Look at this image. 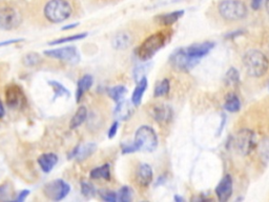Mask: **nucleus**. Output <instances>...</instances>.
<instances>
[{
    "label": "nucleus",
    "instance_id": "1",
    "mask_svg": "<svg viewBox=\"0 0 269 202\" xmlns=\"http://www.w3.org/2000/svg\"><path fill=\"white\" fill-rule=\"evenodd\" d=\"M172 35V31L162 30L148 36L137 49V56L141 60H148L155 56V54L168 43Z\"/></svg>",
    "mask_w": 269,
    "mask_h": 202
},
{
    "label": "nucleus",
    "instance_id": "2",
    "mask_svg": "<svg viewBox=\"0 0 269 202\" xmlns=\"http://www.w3.org/2000/svg\"><path fill=\"white\" fill-rule=\"evenodd\" d=\"M243 65L249 76L261 78L268 72L269 59L262 51L251 49L244 54Z\"/></svg>",
    "mask_w": 269,
    "mask_h": 202
},
{
    "label": "nucleus",
    "instance_id": "3",
    "mask_svg": "<svg viewBox=\"0 0 269 202\" xmlns=\"http://www.w3.org/2000/svg\"><path fill=\"white\" fill-rule=\"evenodd\" d=\"M46 20L52 23L66 21L73 14V5L68 0H49L43 7Z\"/></svg>",
    "mask_w": 269,
    "mask_h": 202
},
{
    "label": "nucleus",
    "instance_id": "4",
    "mask_svg": "<svg viewBox=\"0 0 269 202\" xmlns=\"http://www.w3.org/2000/svg\"><path fill=\"white\" fill-rule=\"evenodd\" d=\"M218 12L227 21H240L246 18L248 9L242 0H221L218 4Z\"/></svg>",
    "mask_w": 269,
    "mask_h": 202
},
{
    "label": "nucleus",
    "instance_id": "5",
    "mask_svg": "<svg viewBox=\"0 0 269 202\" xmlns=\"http://www.w3.org/2000/svg\"><path fill=\"white\" fill-rule=\"evenodd\" d=\"M233 145L236 153L242 156H248L257 146L255 132L247 128L239 130L233 139Z\"/></svg>",
    "mask_w": 269,
    "mask_h": 202
},
{
    "label": "nucleus",
    "instance_id": "6",
    "mask_svg": "<svg viewBox=\"0 0 269 202\" xmlns=\"http://www.w3.org/2000/svg\"><path fill=\"white\" fill-rule=\"evenodd\" d=\"M134 144L137 151L154 152L158 146V136L155 130L149 126L140 127L134 135Z\"/></svg>",
    "mask_w": 269,
    "mask_h": 202
},
{
    "label": "nucleus",
    "instance_id": "7",
    "mask_svg": "<svg viewBox=\"0 0 269 202\" xmlns=\"http://www.w3.org/2000/svg\"><path fill=\"white\" fill-rule=\"evenodd\" d=\"M200 62L188 55L185 48L177 49L169 56V65L179 72H189Z\"/></svg>",
    "mask_w": 269,
    "mask_h": 202
},
{
    "label": "nucleus",
    "instance_id": "8",
    "mask_svg": "<svg viewBox=\"0 0 269 202\" xmlns=\"http://www.w3.org/2000/svg\"><path fill=\"white\" fill-rule=\"evenodd\" d=\"M22 21L21 14L13 6L0 7V29L4 31L15 30Z\"/></svg>",
    "mask_w": 269,
    "mask_h": 202
},
{
    "label": "nucleus",
    "instance_id": "9",
    "mask_svg": "<svg viewBox=\"0 0 269 202\" xmlns=\"http://www.w3.org/2000/svg\"><path fill=\"white\" fill-rule=\"evenodd\" d=\"M70 188L69 185L61 179L51 181L44 185V195L53 201H60L67 196Z\"/></svg>",
    "mask_w": 269,
    "mask_h": 202
},
{
    "label": "nucleus",
    "instance_id": "10",
    "mask_svg": "<svg viewBox=\"0 0 269 202\" xmlns=\"http://www.w3.org/2000/svg\"><path fill=\"white\" fill-rule=\"evenodd\" d=\"M44 54L46 56L66 61L68 64H78L80 61V55L78 54L75 46H65V48L47 50L44 52Z\"/></svg>",
    "mask_w": 269,
    "mask_h": 202
},
{
    "label": "nucleus",
    "instance_id": "11",
    "mask_svg": "<svg viewBox=\"0 0 269 202\" xmlns=\"http://www.w3.org/2000/svg\"><path fill=\"white\" fill-rule=\"evenodd\" d=\"M5 102L11 108H20L26 103V97L21 88L12 84L5 90Z\"/></svg>",
    "mask_w": 269,
    "mask_h": 202
},
{
    "label": "nucleus",
    "instance_id": "12",
    "mask_svg": "<svg viewBox=\"0 0 269 202\" xmlns=\"http://www.w3.org/2000/svg\"><path fill=\"white\" fill-rule=\"evenodd\" d=\"M216 196L221 202H226L232 198L234 193V180L233 177L227 174L220 180L215 189Z\"/></svg>",
    "mask_w": 269,
    "mask_h": 202
},
{
    "label": "nucleus",
    "instance_id": "13",
    "mask_svg": "<svg viewBox=\"0 0 269 202\" xmlns=\"http://www.w3.org/2000/svg\"><path fill=\"white\" fill-rule=\"evenodd\" d=\"M149 114L155 121L161 124L168 123L172 119V110L171 107L166 104H155L149 110Z\"/></svg>",
    "mask_w": 269,
    "mask_h": 202
},
{
    "label": "nucleus",
    "instance_id": "14",
    "mask_svg": "<svg viewBox=\"0 0 269 202\" xmlns=\"http://www.w3.org/2000/svg\"><path fill=\"white\" fill-rule=\"evenodd\" d=\"M153 177L154 174L152 167L147 165V163H141V165H139L136 170V175H134L138 186H140V188H147L152 183Z\"/></svg>",
    "mask_w": 269,
    "mask_h": 202
},
{
    "label": "nucleus",
    "instance_id": "15",
    "mask_svg": "<svg viewBox=\"0 0 269 202\" xmlns=\"http://www.w3.org/2000/svg\"><path fill=\"white\" fill-rule=\"evenodd\" d=\"M134 106L132 100H122L120 102H118L116 108H115V116L117 119L119 120H128L130 119L134 114Z\"/></svg>",
    "mask_w": 269,
    "mask_h": 202
},
{
    "label": "nucleus",
    "instance_id": "16",
    "mask_svg": "<svg viewBox=\"0 0 269 202\" xmlns=\"http://www.w3.org/2000/svg\"><path fill=\"white\" fill-rule=\"evenodd\" d=\"M184 13L185 12L183 10H178V11H173L170 13L162 14V15H159V16L156 17V21L159 23L160 26L170 27L173 25V23H176L179 19L183 17Z\"/></svg>",
    "mask_w": 269,
    "mask_h": 202
},
{
    "label": "nucleus",
    "instance_id": "17",
    "mask_svg": "<svg viewBox=\"0 0 269 202\" xmlns=\"http://www.w3.org/2000/svg\"><path fill=\"white\" fill-rule=\"evenodd\" d=\"M95 150H96V145H95L94 143H89V144H85L83 146L78 145L68 154L67 157H68V159L77 158L78 160H83L85 158H88L89 156H91Z\"/></svg>",
    "mask_w": 269,
    "mask_h": 202
},
{
    "label": "nucleus",
    "instance_id": "18",
    "mask_svg": "<svg viewBox=\"0 0 269 202\" xmlns=\"http://www.w3.org/2000/svg\"><path fill=\"white\" fill-rule=\"evenodd\" d=\"M58 162V156L56 154L47 153L42 154L40 157L38 158V163L40 166L41 169L44 173H50L53 169V168L57 165Z\"/></svg>",
    "mask_w": 269,
    "mask_h": 202
},
{
    "label": "nucleus",
    "instance_id": "19",
    "mask_svg": "<svg viewBox=\"0 0 269 202\" xmlns=\"http://www.w3.org/2000/svg\"><path fill=\"white\" fill-rule=\"evenodd\" d=\"M147 85H148V81H147V78L145 76H143L140 80H138L137 87H136V89L134 90L133 96H132V101H133V103L134 104V106H138L141 103L142 97H143L144 92L147 89Z\"/></svg>",
    "mask_w": 269,
    "mask_h": 202
},
{
    "label": "nucleus",
    "instance_id": "20",
    "mask_svg": "<svg viewBox=\"0 0 269 202\" xmlns=\"http://www.w3.org/2000/svg\"><path fill=\"white\" fill-rule=\"evenodd\" d=\"M93 81H94V79L91 75H84L81 77L80 79H79L77 92H76L77 102H80V100H81L82 96L84 95V93L92 88Z\"/></svg>",
    "mask_w": 269,
    "mask_h": 202
},
{
    "label": "nucleus",
    "instance_id": "21",
    "mask_svg": "<svg viewBox=\"0 0 269 202\" xmlns=\"http://www.w3.org/2000/svg\"><path fill=\"white\" fill-rule=\"evenodd\" d=\"M242 103L239 96L235 93H229L224 102V110L229 113H236L241 110Z\"/></svg>",
    "mask_w": 269,
    "mask_h": 202
},
{
    "label": "nucleus",
    "instance_id": "22",
    "mask_svg": "<svg viewBox=\"0 0 269 202\" xmlns=\"http://www.w3.org/2000/svg\"><path fill=\"white\" fill-rule=\"evenodd\" d=\"M86 117H88V110H86L85 106H80L77 110V112L75 113L72 120H70L69 128L77 129L78 127H80L81 124L85 121Z\"/></svg>",
    "mask_w": 269,
    "mask_h": 202
},
{
    "label": "nucleus",
    "instance_id": "23",
    "mask_svg": "<svg viewBox=\"0 0 269 202\" xmlns=\"http://www.w3.org/2000/svg\"><path fill=\"white\" fill-rule=\"evenodd\" d=\"M131 44H132V38L129 34H125V33L117 35L113 40V45L116 50H125L128 49Z\"/></svg>",
    "mask_w": 269,
    "mask_h": 202
},
{
    "label": "nucleus",
    "instance_id": "24",
    "mask_svg": "<svg viewBox=\"0 0 269 202\" xmlns=\"http://www.w3.org/2000/svg\"><path fill=\"white\" fill-rule=\"evenodd\" d=\"M91 178L93 179H106L109 180L110 179V168H109V165H104L100 168H96L91 170Z\"/></svg>",
    "mask_w": 269,
    "mask_h": 202
},
{
    "label": "nucleus",
    "instance_id": "25",
    "mask_svg": "<svg viewBox=\"0 0 269 202\" xmlns=\"http://www.w3.org/2000/svg\"><path fill=\"white\" fill-rule=\"evenodd\" d=\"M170 91V81L168 78H164L158 82L155 87L154 96L155 97H163L168 95Z\"/></svg>",
    "mask_w": 269,
    "mask_h": 202
},
{
    "label": "nucleus",
    "instance_id": "26",
    "mask_svg": "<svg viewBox=\"0 0 269 202\" xmlns=\"http://www.w3.org/2000/svg\"><path fill=\"white\" fill-rule=\"evenodd\" d=\"M126 92H128V90H126L124 85H116V87L110 88L107 91L109 97L112 98L114 101H116L117 103L123 100L124 96L126 95Z\"/></svg>",
    "mask_w": 269,
    "mask_h": 202
},
{
    "label": "nucleus",
    "instance_id": "27",
    "mask_svg": "<svg viewBox=\"0 0 269 202\" xmlns=\"http://www.w3.org/2000/svg\"><path fill=\"white\" fill-rule=\"evenodd\" d=\"M240 82V73L235 67H231L225 74L226 85H236Z\"/></svg>",
    "mask_w": 269,
    "mask_h": 202
},
{
    "label": "nucleus",
    "instance_id": "28",
    "mask_svg": "<svg viewBox=\"0 0 269 202\" xmlns=\"http://www.w3.org/2000/svg\"><path fill=\"white\" fill-rule=\"evenodd\" d=\"M50 85L53 88L54 92H55V97L54 99H57L58 97H63V96H67L68 97L69 96V92L63 87L62 84H60L59 82L57 81H49Z\"/></svg>",
    "mask_w": 269,
    "mask_h": 202
},
{
    "label": "nucleus",
    "instance_id": "29",
    "mask_svg": "<svg viewBox=\"0 0 269 202\" xmlns=\"http://www.w3.org/2000/svg\"><path fill=\"white\" fill-rule=\"evenodd\" d=\"M86 36H88V33L75 34L73 36H68V37H65V38H60V39H57V40H54V41L50 42V44L54 45V44H61V43H66V42H73V41L84 39Z\"/></svg>",
    "mask_w": 269,
    "mask_h": 202
},
{
    "label": "nucleus",
    "instance_id": "30",
    "mask_svg": "<svg viewBox=\"0 0 269 202\" xmlns=\"http://www.w3.org/2000/svg\"><path fill=\"white\" fill-rule=\"evenodd\" d=\"M132 198H133L132 189L128 185L122 186L119 190V193H118V200L122 202H129L132 200Z\"/></svg>",
    "mask_w": 269,
    "mask_h": 202
},
{
    "label": "nucleus",
    "instance_id": "31",
    "mask_svg": "<svg viewBox=\"0 0 269 202\" xmlns=\"http://www.w3.org/2000/svg\"><path fill=\"white\" fill-rule=\"evenodd\" d=\"M40 56L36 53H29L23 57V64L27 67H35L40 62Z\"/></svg>",
    "mask_w": 269,
    "mask_h": 202
},
{
    "label": "nucleus",
    "instance_id": "32",
    "mask_svg": "<svg viewBox=\"0 0 269 202\" xmlns=\"http://www.w3.org/2000/svg\"><path fill=\"white\" fill-rule=\"evenodd\" d=\"M100 196L102 199L107 202H115L118 200V194L110 191H101Z\"/></svg>",
    "mask_w": 269,
    "mask_h": 202
},
{
    "label": "nucleus",
    "instance_id": "33",
    "mask_svg": "<svg viewBox=\"0 0 269 202\" xmlns=\"http://www.w3.org/2000/svg\"><path fill=\"white\" fill-rule=\"evenodd\" d=\"M81 192H82V194L85 197H91V196L94 195L95 193H96L94 186L89 182H82L81 183Z\"/></svg>",
    "mask_w": 269,
    "mask_h": 202
},
{
    "label": "nucleus",
    "instance_id": "34",
    "mask_svg": "<svg viewBox=\"0 0 269 202\" xmlns=\"http://www.w3.org/2000/svg\"><path fill=\"white\" fill-rule=\"evenodd\" d=\"M10 186L9 185H0V201L10 200Z\"/></svg>",
    "mask_w": 269,
    "mask_h": 202
},
{
    "label": "nucleus",
    "instance_id": "35",
    "mask_svg": "<svg viewBox=\"0 0 269 202\" xmlns=\"http://www.w3.org/2000/svg\"><path fill=\"white\" fill-rule=\"evenodd\" d=\"M121 147H122V153H123V154H129V153L137 152L136 146H134V143H131V144L123 143V144L121 145Z\"/></svg>",
    "mask_w": 269,
    "mask_h": 202
},
{
    "label": "nucleus",
    "instance_id": "36",
    "mask_svg": "<svg viewBox=\"0 0 269 202\" xmlns=\"http://www.w3.org/2000/svg\"><path fill=\"white\" fill-rule=\"evenodd\" d=\"M263 150H262V155L266 157V160L269 159V139L263 141Z\"/></svg>",
    "mask_w": 269,
    "mask_h": 202
},
{
    "label": "nucleus",
    "instance_id": "37",
    "mask_svg": "<svg viewBox=\"0 0 269 202\" xmlns=\"http://www.w3.org/2000/svg\"><path fill=\"white\" fill-rule=\"evenodd\" d=\"M117 130H118V122L116 121L112 124V127H110L108 131V138L112 139L113 137H115V135L117 134Z\"/></svg>",
    "mask_w": 269,
    "mask_h": 202
},
{
    "label": "nucleus",
    "instance_id": "38",
    "mask_svg": "<svg viewBox=\"0 0 269 202\" xmlns=\"http://www.w3.org/2000/svg\"><path fill=\"white\" fill-rule=\"evenodd\" d=\"M25 39L23 38H17V39H11V40H6V41H2L0 42V48L1 46H6V45H10L12 43H16V42H20V41H23Z\"/></svg>",
    "mask_w": 269,
    "mask_h": 202
},
{
    "label": "nucleus",
    "instance_id": "39",
    "mask_svg": "<svg viewBox=\"0 0 269 202\" xmlns=\"http://www.w3.org/2000/svg\"><path fill=\"white\" fill-rule=\"evenodd\" d=\"M29 194H30V191H28V190H26V191H22V192L19 194V195H18V197L16 198V201H18V202H22V201H25V200H26V198L29 196Z\"/></svg>",
    "mask_w": 269,
    "mask_h": 202
},
{
    "label": "nucleus",
    "instance_id": "40",
    "mask_svg": "<svg viewBox=\"0 0 269 202\" xmlns=\"http://www.w3.org/2000/svg\"><path fill=\"white\" fill-rule=\"evenodd\" d=\"M262 3H263V0H251V7L255 11H258L261 7V5H262Z\"/></svg>",
    "mask_w": 269,
    "mask_h": 202
},
{
    "label": "nucleus",
    "instance_id": "41",
    "mask_svg": "<svg viewBox=\"0 0 269 202\" xmlns=\"http://www.w3.org/2000/svg\"><path fill=\"white\" fill-rule=\"evenodd\" d=\"M77 26H79V23L76 22V23H72V25H68L67 27H63L61 30L62 31H67V30H70V29H75Z\"/></svg>",
    "mask_w": 269,
    "mask_h": 202
},
{
    "label": "nucleus",
    "instance_id": "42",
    "mask_svg": "<svg viewBox=\"0 0 269 202\" xmlns=\"http://www.w3.org/2000/svg\"><path fill=\"white\" fill-rule=\"evenodd\" d=\"M4 106H3V104H2V102H1V101H0V119H1L2 117H3V116H4Z\"/></svg>",
    "mask_w": 269,
    "mask_h": 202
},
{
    "label": "nucleus",
    "instance_id": "43",
    "mask_svg": "<svg viewBox=\"0 0 269 202\" xmlns=\"http://www.w3.org/2000/svg\"><path fill=\"white\" fill-rule=\"evenodd\" d=\"M265 9H266L268 16H269V0H266V1H265Z\"/></svg>",
    "mask_w": 269,
    "mask_h": 202
},
{
    "label": "nucleus",
    "instance_id": "44",
    "mask_svg": "<svg viewBox=\"0 0 269 202\" xmlns=\"http://www.w3.org/2000/svg\"><path fill=\"white\" fill-rule=\"evenodd\" d=\"M175 200L176 201H184V198H182V197H180V196H175Z\"/></svg>",
    "mask_w": 269,
    "mask_h": 202
},
{
    "label": "nucleus",
    "instance_id": "45",
    "mask_svg": "<svg viewBox=\"0 0 269 202\" xmlns=\"http://www.w3.org/2000/svg\"><path fill=\"white\" fill-rule=\"evenodd\" d=\"M268 91H269V84H268Z\"/></svg>",
    "mask_w": 269,
    "mask_h": 202
}]
</instances>
